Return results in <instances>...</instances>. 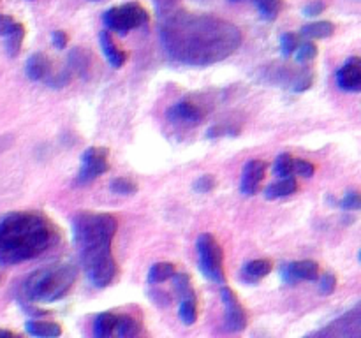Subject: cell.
Here are the masks:
<instances>
[{
	"mask_svg": "<svg viewBox=\"0 0 361 338\" xmlns=\"http://www.w3.org/2000/svg\"><path fill=\"white\" fill-rule=\"evenodd\" d=\"M115 323H116V314L105 312L99 314L93 323V335L97 338H109L113 337V331H115Z\"/></svg>",
	"mask_w": 361,
	"mask_h": 338,
	"instance_id": "d6986e66",
	"label": "cell"
},
{
	"mask_svg": "<svg viewBox=\"0 0 361 338\" xmlns=\"http://www.w3.org/2000/svg\"><path fill=\"white\" fill-rule=\"evenodd\" d=\"M175 266L171 263H155L148 272V282L150 284H162L166 280H171L175 275Z\"/></svg>",
	"mask_w": 361,
	"mask_h": 338,
	"instance_id": "44dd1931",
	"label": "cell"
},
{
	"mask_svg": "<svg viewBox=\"0 0 361 338\" xmlns=\"http://www.w3.org/2000/svg\"><path fill=\"white\" fill-rule=\"evenodd\" d=\"M266 175V162L261 159H252L245 164L242 173V183L240 189L245 196H254L259 190L261 183Z\"/></svg>",
	"mask_w": 361,
	"mask_h": 338,
	"instance_id": "30bf717a",
	"label": "cell"
},
{
	"mask_svg": "<svg viewBox=\"0 0 361 338\" xmlns=\"http://www.w3.org/2000/svg\"><path fill=\"white\" fill-rule=\"evenodd\" d=\"M298 45L300 41L296 33H282V38H280V53H282V56H291L296 52Z\"/></svg>",
	"mask_w": 361,
	"mask_h": 338,
	"instance_id": "83f0119b",
	"label": "cell"
},
{
	"mask_svg": "<svg viewBox=\"0 0 361 338\" xmlns=\"http://www.w3.org/2000/svg\"><path fill=\"white\" fill-rule=\"evenodd\" d=\"M0 337H15V333L9 330H0Z\"/></svg>",
	"mask_w": 361,
	"mask_h": 338,
	"instance_id": "74e56055",
	"label": "cell"
},
{
	"mask_svg": "<svg viewBox=\"0 0 361 338\" xmlns=\"http://www.w3.org/2000/svg\"><path fill=\"white\" fill-rule=\"evenodd\" d=\"M294 173H298V175L305 176V178H310L316 173V166L309 162V160H294Z\"/></svg>",
	"mask_w": 361,
	"mask_h": 338,
	"instance_id": "d6a6232c",
	"label": "cell"
},
{
	"mask_svg": "<svg viewBox=\"0 0 361 338\" xmlns=\"http://www.w3.org/2000/svg\"><path fill=\"white\" fill-rule=\"evenodd\" d=\"M52 39H53V45H55L59 49H63L66 46H68V33H63L62 30H55Z\"/></svg>",
	"mask_w": 361,
	"mask_h": 338,
	"instance_id": "8d00e7d4",
	"label": "cell"
},
{
	"mask_svg": "<svg viewBox=\"0 0 361 338\" xmlns=\"http://www.w3.org/2000/svg\"><path fill=\"white\" fill-rule=\"evenodd\" d=\"M109 189L115 194H120V196H132V194H136L138 187L129 178H115L109 183Z\"/></svg>",
	"mask_w": 361,
	"mask_h": 338,
	"instance_id": "4316f807",
	"label": "cell"
},
{
	"mask_svg": "<svg viewBox=\"0 0 361 338\" xmlns=\"http://www.w3.org/2000/svg\"><path fill=\"white\" fill-rule=\"evenodd\" d=\"M116 229L118 220L109 213L83 212L72 220L75 243L82 257L83 270L92 286L99 289L115 282L118 273V266L112 252Z\"/></svg>",
	"mask_w": 361,
	"mask_h": 338,
	"instance_id": "7a4b0ae2",
	"label": "cell"
},
{
	"mask_svg": "<svg viewBox=\"0 0 361 338\" xmlns=\"http://www.w3.org/2000/svg\"><path fill=\"white\" fill-rule=\"evenodd\" d=\"M215 185H217V180L213 178L212 175H203V176H199L196 182H194V189L201 194L210 192V190L215 189Z\"/></svg>",
	"mask_w": 361,
	"mask_h": 338,
	"instance_id": "1f68e13d",
	"label": "cell"
},
{
	"mask_svg": "<svg viewBox=\"0 0 361 338\" xmlns=\"http://www.w3.org/2000/svg\"><path fill=\"white\" fill-rule=\"evenodd\" d=\"M108 150L102 146H90L82 155V166H79L76 183L78 185H89L95 178L105 175L109 169L108 164Z\"/></svg>",
	"mask_w": 361,
	"mask_h": 338,
	"instance_id": "52a82bcc",
	"label": "cell"
},
{
	"mask_svg": "<svg viewBox=\"0 0 361 338\" xmlns=\"http://www.w3.org/2000/svg\"><path fill=\"white\" fill-rule=\"evenodd\" d=\"M141 331V324L136 317L129 316V314H116V323H115V331L113 335L118 338H130L139 335Z\"/></svg>",
	"mask_w": 361,
	"mask_h": 338,
	"instance_id": "2e32d148",
	"label": "cell"
},
{
	"mask_svg": "<svg viewBox=\"0 0 361 338\" xmlns=\"http://www.w3.org/2000/svg\"><path fill=\"white\" fill-rule=\"evenodd\" d=\"M16 22L11 18V16L0 15V38H6L13 29H15Z\"/></svg>",
	"mask_w": 361,
	"mask_h": 338,
	"instance_id": "e575fe53",
	"label": "cell"
},
{
	"mask_svg": "<svg viewBox=\"0 0 361 338\" xmlns=\"http://www.w3.org/2000/svg\"><path fill=\"white\" fill-rule=\"evenodd\" d=\"M316 56H317V46L314 45V43L307 41L303 43V45H298V48H296V60H298L300 63L310 62V60H314Z\"/></svg>",
	"mask_w": 361,
	"mask_h": 338,
	"instance_id": "f1b7e54d",
	"label": "cell"
},
{
	"mask_svg": "<svg viewBox=\"0 0 361 338\" xmlns=\"http://www.w3.org/2000/svg\"><path fill=\"white\" fill-rule=\"evenodd\" d=\"M196 247H198L199 270H201L203 275L215 284L226 282V275H224V252L215 236L208 233L201 234Z\"/></svg>",
	"mask_w": 361,
	"mask_h": 338,
	"instance_id": "5b68a950",
	"label": "cell"
},
{
	"mask_svg": "<svg viewBox=\"0 0 361 338\" xmlns=\"http://www.w3.org/2000/svg\"><path fill=\"white\" fill-rule=\"evenodd\" d=\"M99 41H101L102 53H105V56H106V60L109 62V66L115 67V69H120V67L125 63L127 53L115 45V41L112 39V33H109V30H102L101 36H99Z\"/></svg>",
	"mask_w": 361,
	"mask_h": 338,
	"instance_id": "4fadbf2b",
	"label": "cell"
},
{
	"mask_svg": "<svg viewBox=\"0 0 361 338\" xmlns=\"http://www.w3.org/2000/svg\"><path fill=\"white\" fill-rule=\"evenodd\" d=\"M340 206H342L344 210H349V212H353V210H361V192H358V190H349V192L342 197V201H340Z\"/></svg>",
	"mask_w": 361,
	"mask_h": 338,
	"instance_id": "f546056e",
	"label": "cell"
},
{
	"mask_svg": "<svg viewBox=\"0 0 361 338\" xmlns=\"http://www.w3.org/2000/svg\"><path fill=\"white\" fill-rule=\"evenodd\" d=\"M333 32H335V25L332 22H314L302 29V33L309 39L332 38Z\"/></svg>",
	"mask_w": 361,
	"mask_h": 338,
	"instance_id": "ffe728a7",
	"label": "cell"
},
{
	"mask_svg": "<svg viewBox=\"0 0 361 338\" xmlns=\"http://www.w3.org/2000/svg\"><path fill=\"white\" fill-rule=\"evenodd\" d=\"M59 229L39 212H15L0 220V264L25 263L59 243Z\"/></svg>",
	"mask_w": 361,
	"mask_h": 338,
	"instance_id": "3957f363",
	"label": "cell"
},
{
	"mask_svg": "<svg viewBox=\"0 0 361 338\" xmlns=\"http://www.w3.org/2000/svg\"><path fill=\"white\" fill-rule=\"evenodd\" d=\"M49 71H52V62L43 53H36V55H32L26 60L25 72L32 82H41V79H45L49 75Z\"/></svg>",
	"mask_w": 361,
	"mask_h": 338,
	"instance_id": "5bb4252c",
	"label": "cell"
},
{
	"mask_svg": "<svg viewBox=\"0 0 361 338\" xmlns=\"http://www.w3.org/2000/svg\"><path fill=\"white\" fill-rule=\"evenodd\" d=\"M337 85L346 92H361V59L353 56L337 71Z\"/></svg>",
	"mask_w": 361,
	"mask_h": 338,
	"instance_id": "8fae6325",
	"label": "cell"
},
{
	"mask_svg": "<svg viewBox=\"0 0 361 338\" xmlns=\"http://www.w3.org/2000/svg\"><path fill=\"white\" fill-rule=\"evenodd\" d=\"M102 20H105V25L108 26L109 32L125 36L130 30L146 25L148 23V13L138 2H129V4L108 9Z\"/></svg>",
	"mask_w": 361,
	"mask_h": 338,
	"instance_id": "8992f818",
	"label": "cell"
},
{
	"mask_svg": "<svg viewBox=\"0 0 361 338\" xmlns=\"http://www.w3.org/2000/svg\"><path fill=\"white\" fill-rule=\"evenodd\" d=\"M25 328L26 333L39 338H55L62 335V328L56 323H48V321H29Z\"/></svg>",
	"mask_w": 361,
	"mask_h": 338,
	"instance_id": "ac0fdd59",
	"label": "cell"
},
{
	"mask_svg": "<svg viewBox=\"0 0 361 338\" xmlns=\"http://www.w3.org/2000/svg\"><path fill=\"white\" fill-rule=\"evenodd\" d=\"M78 270L72 264H53L29 275L23 282V294L36 303H53L62 300L75 286Z\"/></svg>",
	"mask_w": 361,
	"mask_h": 338,
	"instance_id": "277c9868",
	"label": "cell"
},
{
	"mask_svg": "<svg viewBox=\"0 0 361 338\" xmlns=\"http://www.w3.org/2000/svg\"><path fill=\"white\" fill-rule=\"evenodd\" d=\"M272 261L268 259H254L247 263L242 270V279L245 282H259L261 279H265L270 272H272Z\"/></svg>",
	"mask_w": 361,
	"mask_h": 338,
	"instance_id": "9a60e30c",
	"label": "cell"
},
{
	"mask_svg": "<svg viewBox=\"0 0 361 338\" xmlns=\"http://www.w3.org/2000/svg\"><path fill=\"white\" fill-rule=\"evenodd\" d=\"M319 280V291L321 294L328 296V294H332L337 287V277L333 273H324Z\"/></svg>",
	"mask_w": 361,
	"mask_h": 338,
	"instance_id": "4dcf8cb0",
	"label": "cell"
},
{
	"mask_svg": "<svg viewBox=\"0 0 361 338\" xmlns=\"http://www.w3.org/2000/svg\"><path fill=\"white\" fill-rule=\"evenodd\" d=\"M178 316L182 319L183 324L190 326L198 321V303H196V296L182 298V303H180Z\"/></svg>",
	"mask_w": 361,
	"mask_h": 338,
	"instance_id": "7402d4cb",
	"label": "cell"
},
{
	"mask_svg": "<svg viewBox=\"0 0 361 338\" xmlns=\"http://www.w3.org/2000/svg\"><path fill=\"white\" fill-rule=\"evenodd\" d=\"M233 2H238V0H233Z\"/></svg>",
	"mask_w": 361,
	"mask_h": 338,
	"instance_id": "ab89813d",
	"label": "cell"
},
{
	"mask_svg": "<svg viewBox=\"0 0 361 338\" xmlns=\"http://www.w3.org/2000/svg\"><path fill=\"white\" fill-rule=\"evenodd\" d=\"M8 38V43H6V49H8L9 56H16L22 49L23 38H25V29H23L22 23H16L15 29L6 36Z\"/></svg>",
	"mask_w": 361,
	"mask_h": 338,
	"instance_id": "603a6c76",
	"label": "cell"
},
{
	"mask_svg": "<svg viewBox=\"0 0 361 338\" xmlns=\"http://www.w3.org/2000/svg\"><path fill=\"white\" fill-rule=\"evenodd\" d=\"M310 85H312V75H307V72H303V75L300 76L296 82H294L293 90L294 92H305L307 89H310Z\"/></svg>",
	"mask_w": 361,
	"mask_h": 338,
	"instance_id": "836d02e7",
	"label": "cell"
},
{
	"mask_svg": "<svg viewBox=\"0 0 361 338\" xmlns=\"http://www.w3.org/2000/svg\"><path fill=\"white\" fill-rule=\"evenodd\" d=\"M257 8H259L263 20L273 22L282 9V2L280 0H257Z\"/></svg>",
	"mask_w": 361,
	"mask_h": 338,
	"instance_id": "cb8c5ba5",
	"label": "cell"
},
{
	"mask_svg": "<svg viewBox=\"0 0 361 338\" xmlns=\"http://www.w3.org/2000/svg\"><path fill=\"white\" fill-rule=\"evenodd\" d=\"M168 116L176 123H199L203 120V112L196 105L189 100H182L178 105L173 106L168 112Z\"/></svg>",
	"mask_w": 361,
	"mask_h": 338,
	"instance_id": "7c38bea8",
	"label": "cell"
},
{
	"mask_svg": "<svg viewBox=\"0 0 361 338\" xmlns=\"http://www.w3.org/2000/svg\"><path fill=\"white\" fill-rule=\"evenodd\" d=\"M173 286H175V291L178 293L180 298H189V296H196L190 287V277L187 273H175L171 277Z\"/></svg>",
	"mask_w": 361,
	"mask_h": 338,
	"instance_id": "484cf974",
	"label": "cell"
},
{
	"mask_svg": "<svg viewBox=\"0 0 361 338\" xmlns=\"http://www.w3.org/2000/svg\"><path fill=\"white\" fill-rule=\"evenodd\" d=\"M220 298L226 307V330L227 331H243L247 328V312L240 303L238 296L229 287H222Z\"/></svg>",
	"mask_w": 361,
	"mask_h": 338,
	"instance_id": "ba28073f",
	"label": "cell"
},
{
	"mask_svg": "<svg viewBox=\"0 0 361 338\" xmlns=\"http://www.w3.org/2000/svg\"><path fill=\"white\" fill-rule=\"evenodd\" d=\"M160 43L164 52L183 66L205 67L222 62L242 45V32L227 20L185 11H162Z\"/></svg>",
	"mask_w": 361,
	"mask_h": 338,
	"instance_id": "6da1fadb",
	"label": "cell"
},
{
	"mask_svg": "<svg viewBox=\"0 0 361 338\" xmlns=\"http://www.w3.org/2000/svg\"><path fill=\"white\" fill-rule=\"evenodd\" d=\"M280 277L286 284H296L300 280L316 282L319 279V264L316 261H294L280 268Z\"/></svg>",
	"mask_w": 361,
	"mask_h": 338,
	"instance_id": "9c48e42d",
	"label": "cell"
},
{
	"mask_svg": "<svg viewBox=\"0 0 361 338\" xmlns=\"http://www.w3.org/2000/svg\"><path fill=\"white\" fill-rule=\"evenodd\" d=\"M296 190H298V183H296V180H294L293 176H287V178H280L279 182L266 187L265 197L270 201L280 199V197L291 196V194H294Z\"/></svg>",
	"mask_w": 361,
	"mask_h": 338,
	"instance_id": "e0dca14e",
	"label": "cell"
},
{
	"mask_svg": "<svg viewBox=\"0 0 361 338\" xmlns=\"http://www.w3.org/2000/svg\"><path fill=\"white\" fill-rule=\"evenodd\" d=\"M324 8H326V6H324L321 0H314V2H310V4L305 6V9H303V15L312 18V16L321 15V13L324 11Z\"/></svg>",
	"mask_w": 361,
	"mask_h": 338,
	"instance_id": "d590c367",
	"label": "cell"
},
{
	"mask_svg": "<svg viewBox=\"0 0 361 338\" xmlns=\"http://www.w3.org/2000/svg\"><path fill=\"white\" fill-rule=\"evenodd\" d=\"M360 263H361V252H360Z\"/></svg>",
	"mask_w": 361,
	"mask_h": 338,
	"instance_id": "f35d334b",
	"label": "cell"
},
{
	"mask_svg": "<svg viewBox=\"0 0 361 338\" xmlns=\"http://www.w3.org/2000/svg\"><path fill=\"white\" fill-rule=\"evenodd\" d=\"M273 171L280 178H287V176H293L294 173V159L289 153H280L275 160V166H273Z\"/></svg>",
	"mask_w": 361,
	"mask_h": 338,
	"instance_id": "d4e9b609",
	"label": "cell"
}]
</instances>
